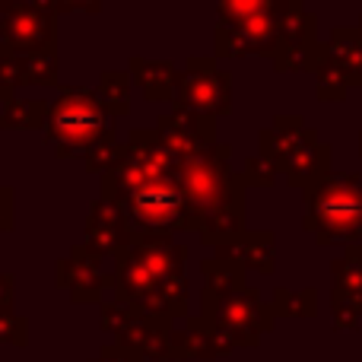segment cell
I'll return each instance as SVG.
<instances>
[{
	"label": "cell",
	"mask_w": 362,
	"mask_h": 362,
	"mask_svg": "<svg viewBox=\"0 0 362 362\" xmlns=\"http://www.w3.org/2000/svg\"><path fill=\"white\" fill-rule=\"evenodd\" d=\"M185 261L187 248L175 245L169 235L137 232L131 248L115 257V299L150 318H187Z\"/></svg>",
	"instance_id": "1"
},
{
	"label": "cell",
	"mask_w": 362,
	"mask_h": 362,
	"mask_svg": "<svg viewBox=\"0 0 362 362\" xmlns=\"http://www.w3.org/2000/svg\"><path fill=\"white\" fill-rule=\"evenodd\" d=\"M261 156L270 159L293 187H315L331 175V146L321 144L299 115H276L274 124L261 131Z\"/></svg>",
	"instance_id": "2"
},
{
	"label": "cell",
	"mask_w": 362,
	"mask_h": 362,
	"mask_svg": "<svg viewBox=\"0 0 362 362\" xmlns=\"http://www.w3.org/2000/svg\"><path fill=\"white\" fill-rule=\"evenodd\" d=\"M229 159H232L229 144H216L206 153L178 159L175 178L185 187L187 204L194 206L200 223L219 210L245 206V187L248 185H245L242 172H232Z\"/></svg>",
	"instance_id": "3"
},
{
	"label": "cell",
	"mask_w": 362,
	"mask_h": 362,
	"mask_svg": "<svg viewBox=\"0 0 362 362\" xmlns=\"http://www.w3.org/2000/svg\"><path fill=\"white\" fill-rule=\"evenodd\" d=\"M108 131H115V127L99 93L80 86L61 89V95L48 112V124H45V137L51 140V146L61 159L86 156Z\"/></svg>",
	"instance_id": "4"
},
{
	"label": "cell",
	"mask_w": 362,
	"mask_h": 362,
	"mask_svg": "<svg viewBox=\"0 0 362 362\" xmlns=\"http://www.w3.org/2000/svg\"><path fill=\"white\" fill-rule=\"evenodd\" d=\"M305 229L321 245L362 235V178L327 175L305 191Z\"/></svg>",
	"instance_id": "5"
},
{
	"label": "cell",
	"mask_w": 362,
	"mask_h": 362,
	"mask_svg": "<svg viewBox=\"0 0 362 362\" xmlns=\"http://www.w3.org/2000/svg\"><path fill=\"white\" fill-rule=\"evenodd\" d=\"M121 210L127 213L134 229L144 232V235H169V232L200 229V216L187 204V194L175 175L150 178L134 194H127Z\"/></svg>",
	"instance_id": "6"
},
{
	"label": "cell",
	"mask_w": 362,
	"mask_h": 362,
	"mask_svg": "<svg viewBox=\"0 0 362 362\" xmlns=\"http://www.w3.org/2000/svg\"><path fill=\"white\" fill-rule=\"evenodd\" d=\"M200 315L210 318L235 346H257L267 331H274L276 312L261 293L251 286L229 296H206L200 293Z\"/></svg>",
	"instance_id": "7"
},
{
	"label": "cell",
	"mask_w": 362,
	"mask_h": 362,
	"mask_svg": "<svg viewBox=\"0 0 362 362\" xmlns=\"http://www.w3.org/2000/svg\"><path fill=\"white\" fill-rule=\"evenodd\" d=\"M57 16L32 0H4L0 6V54L57 51Z\"/></svg>",
	"instance_id": "8"
},
{
	"label": "cell",
	"mask_w": 362,
	"mask_h": 362,
	"mask_svg": "<svg viewBox=\"0 0 362 362\" xmlns=\"http://www.w3.org/2000/svg\"><path fill=\"white\" fill-rule=\"evenodd\" d=\"M302 4H280L276 10L257 13L242 23H219L213 45L216 57H245V54H276L283 35V16Z\"/></svg>",
	"instance_id": "9"
},
{
	"label": "cell",
	"mask_w": 362,
	"mask_h": 362,
	"mask_svg": "<svg viewBox=\"0 0 362 362\" xmlns=\"http://www.w3.org/2000/svg\"><path fill=\"white\" fill-rule=\"evenodd\" d=\"M175 105L194 108L210 118H226L232 112V76L216 67V57H187Z\"/></svg>",
	"instance_id": "10"
},
{
	"label": "cell",
	"mask_w": 362,
	"mask_h": 362,
	"mask_svg": "<svg viewBox=\"0 0 362 362\" xmlns=\"http://www.w3.org/2000/svg\"><path fill=\"white\" fill-rule=\"evenodd\" d=\"M156 131L163 134L165 146L175 159L197 156V153H206L210 146H216V118L185 105H172V112L159 115Z\"/></svg>",
	"instance_id": "11"
},
{
	"label": "cell",
	"mask_w": 362,
	"mask_h": 362,
	"mask_svg": "<svg viewBox=\"0 0 362 362\" xmlns=\"http://www.w3.org/2000/svg\"><path fill=\"white\" fill-rule=\"evenodd\" d=\"M54 274L57 286L67 289L74 302H99L112 286V274H102V255H95L86 242L74 245L70 255L57 261Z\"/></svg>",
	"instance_id": "12"
},
{
	"label": "cell",
	"mask_w": 362,
	"mask_h": 362,
	"mask_svg": "<svg viewBox=\"0 0 362 362\" xmlns=\"http://www.w3.org/2000/svg\"><path fill=\"white\" fill-rule=\"evenodd\" d=\"M137 238V229L131 226L127 213L121 210L118 204L105 197H95L93 206H89V219H86V245L95 251V255H124L127 248Z\"/></svg>",
	"instance_id": "13"
},
{
	"label": "cell",
	"mask_w": 362,
	"mask_h": 362,
	"mask_svg": "<svg viewBox=\"0 0 362 362\" xmlns=\"http://www.w3.org/2000/svg\"><path fill=\"white\" fill-rule=\"evenodd\" d=\"M331 270H334V293H331L334 325L340 331H356L362 325V257L350 248L340 261H334Z\"/></svg>",
	"instance_id": "14"
},
{
	"label": "cell",
	"mask_w": 362,
	"mask_h": 362,
	"mask_svg": "<svg viewBox=\"0 0 362 362\" xmlns=\"http://www.w3.org/2000/svg\"><path fill=\"white\" fill-rule=\"evenodd\" d=\"M235 350L229 337L204 315H187L185 327L175 331V362L181 359H223Z\"/></svg>",
	"instance_id": "15"
},
{
	"label": "cell",
	"mask_w": 362,
	"mask_h": 362,
	"mask_svg": "<svg viewBox=\"0 0 362 362\" xmlns=\"http://www.w3.org/2000/svg\"><path fill=\"white\" fill-rule=\"evenodd\" d=\"M127 70H131V80L140 86V93L150 102H163L178 95V83H181V70H175V64L169 61H146V57L134 54L127 61Z\"/></svg>",
	"instance_id": "16"
},
{
	"label": "cell",
	"mask_w": 362,
	"mask_h": 362,
	"mask_svg": "<svg viewBox=\"0 0 362 362\" xmlns=\"http://www.w3.org/2000/svg\"><path fill=\"white\" fill-rule=\"evenodd\" d=\"M127 153H131L140 165H146L156 178L175 175V169H178V159L169 153V146H165L163 134H159L156 127H153V131L134 127V131L127 134Z\"/></svg>",
	"instance_id": "17"
},
{
	"label": "cell",
	"mask_w": 362,
	"mask_h": 362,
	"mask_svg": "<svg viewBox=\"0 0 362 362\" xmlns=\"http://www.w3.org/2000/svg\"><path fill=\"white\" fill-rule=\"evenodd\" d=\"M223 257H235L245 264V270H257V274H274L276 270V238L274 232H245L232 248H219Z\"/></svg>",
	"instance_id": "18"
},
{
	"label": "cell",
	"mask_w": 362,
	"mask_h": 362,
	"mask_svg": "<svg viewBox=\"0 0 362 362\" xmlns=\"http://www.w3.org/2000/svg\"><path fill=\"white\" fill-rule=\"evenodd\" d=\"M327 57L344 70L350 86H362V32L359 29H334L327 42Z\"/></svg>",
	"instance_id": "19"
},
{
	"label": "cell",
	"mask_w": 362,
	"mask_h": 362,
	"mask_svg": "<svg viewBox=\"0 0 362 362\" xmlns=\"http://www.w3.org/2000/svg\"><path fill=\"white\" fill-rule=\"evenodd\" d=\"M197 235L200 242L213 245V248H232L245 235V206H232V210H219L206 216L200 223Z\"/></svg>",
	"instance_id": "20"
},
{
	"label": "cell",
	"mask_w": 362,
	"mask_h": 362,
	"mask_svg": "<svg viewBox=\"0 0 362 362\" xmlns=\"http://www.w3.org/2000/svg\"><path fill=\"white\" fill-rule=\"evenodd\" d=\"M204 270V293L206 296H229V293H238L245 289V264H238L235 257H210V261L200 264Z\"/></svg>",
	"instance_id": "21"
},
{
	"label": "cell",
	"mask_w": 362,
	"mask_h": 362,
	"mask_svg": "<svg viewBox=\"0 0 362 362\" xmlns=\"http://www.w3.org/2000/svg\"><path fill=\"white\" fill-rule=\"evenodd\" d=\"M51 105L42 99H10L4 102V115H0V127L4 131H38L48 124Z\"/></svg>",
	"instance_id": "22"
},
{
	"label": "cell",
	"mask_w": 362,
	"mask_h": 362,
	"mask_svg": "<svg viewBox=\"0 0 362 362\" xmlns=\"http://www.w3.org/2000/svg\"><path fill=\"white\" fill-rule=\"evenodd\" d=\"M131 74H124V70H105V74L99 76V99L102 105H105L108 118H127L131 115Z\"/></svg>",
	"instance_id": "23"
},
{
	"label": "cell",
	"mask_w": 362,
	"mask_h": 362,
	"mask_svg": "<svg viewBox=\"0 0 362 362\" xmlns=\"http://www.w3.org/2000/svg\"><path fill=\"white\" fill-rule=\"evenodd\" d=\"M327 61V45L318 42H302V45H280L274 54L276 70L293 74V70H312L318 74V67Z\"/></svg>",
	"instance_id": "24"
},
{
	"label": "cell",
	"mask_w": 362,
	"mask_h": 362,
	"mask_svg": "<svg viewBox=\"0 0 362 362\" xmlns=\"http://www.w3.org/2000/svg\"><path fill=\"white\" fill-rule=\"evenodd\" d=\"M274 312L276 318H315L318 312V293L315 289H274Z\"/></svg>",
	"instance_id": "25"
},
{
	"label": "cell",
	"mask_w": 362,
	"mask_h": 362,
	"mask_svg": "<svg viewBox=\"0 0 362 362\" xmlns=\"http://www.w3.org/2000/svg\"><path fill=\"white\" fill-rule=\"evenodd\" d=\"M124 150H127V144H121L118 134L108 131L105 137L83 156V165H86V172H93V175L102 178V175H108V172L118 169V163L124 159Z\"/></svg>",
	"instance_id": "26"
},
{
	"label": "cell",
	"mask_w": 362,
	"mask_h": 362,
	"mask_svg": "<svg viewBox=\"0 0 362 362\" xmlns=\"http://www.w3.org/2000/svg\"><path fill=\"white\" fill-rule=\"evenodd\" d=\"M315 89H318V99L321 102H340V99H346L350 80H346L344 70H340L337 64L327 57V61L318 67V74H315Z\"/></svg>",
	"instance_id": "27"
},
{
	"label": "cell",
	"mask_w": 362,
	"mask_h": 362,
	"mask_svg": "<svg viewBox=\"0 0 362 362\" xmlns=\"http://www.w3.org/2000/svg\"><path fill=\"white\" fill-rule=\"evenodd\" d=\"M286 0H216L219 6V23H242L248 16H257V13L276 10Z\"/></svg>",
	"instance_id": "28"
},
{
	"label": "cell",
	"mask_w": 362,
	"mask_h": 362,
	"mask_svg": "<svg viewBox=\"0 0 362 362\" xmlns=\"http://www.w3.org/2000/svg\"><path fill=\"white\" fill-rule=\"evenodd\" d=\"M137 315H140V312H137L134 305H124V302L112 299V302H102V308H99V325H102V331H108V334H115V337H118V334L124 331V327L131 325Z\"/></svg>",
	"instance_id": "29"
},
{
	"label": "cell",
	"mask_w": 362,
	"mask_h": 362,
	"mask_svg": "<svg viewBox=\"0 0 362 362\" xmlns=\"http://www.w3.org/2000/svg\"><path fill=\"white\" fill-rule=\"evenodd\" d=\"M0 344H13V346L29 344V321L23 315H16L13 308L0 312Z\"/></svg>",
	"instance_id": "30"
},
{
	"label": "cell",
	"mask_w": 362,
	"mask_h": 362,
	"mask_svg": "<svg viewBox=\"0 0 362 362\" xmlns=\"http://www.w3.org/2000/svg\"><path fill=\"white\" fill-rule=\"evenodd\" d=\"M276 172H280V169H276V165L270 163V159H264L261 153H257V156L245 159L242 178H245V185H255V187H274Z\"/></svg>",
	"instance_id": "31"
},
{
	"label": "cell",
	"mask_w": 362,
	"mask_h": 362,
	"mask_svg": "<svg viewBox=\"0 0 362 362\" xmlns=\"http://www.w3.org/2000/svg\"><path fill=\"white\" fill-rule=\"evenodd\" d=\"M89 362H146V359L140 356V353L121 346V344H108V346H102L99 350V356L89 359Z\"/></svg>",
	"instance_id": "32"
},
{
	"label": "cell",
	"mask_w": 362,
	"mask_h": 362,
	"mask_svg": "<svg viewBox=\"0 0 362 362\" xmlns=\"http://www.w3.org/2000/svg\"><path fill=\"white\" fill-rule=\"evenodd\" d=\"M13 229V187L4 185L0 187V232Z\"/></svg>",
	"instance_id": "33"
},
{
	"label": "cell",
	"mask_w": 362,
	"mask_h": 362,
	"mask_svg": "<svg viewBox=\"0 0 362 362\" xmlns=\"http://www.w3.org/2000/svg\"><path fill=\"white\" fill-rule=\"evenodd\" d=\"M13 296H16V280H13L10 274H4V270H0V312L13 308Z\"/></svg>",
	"instance_id": "34"
},
{
	"label": "cell",
	"mask_w": 362,
	"mask_h": 362,
	"mask_svg": "<svg viewBox=\"0 0 362 362\" xmlns=\"http://www.w3.org/2000/svg\"><path fill=\"white\" fill-rule=\"evenodd\" d=\"M64 4V13L67 10H83V13H99L102 0H61Z\"/></svg>",
	"instance_id": "35"
},
{
	"label": "cell",
	"mask_w": 362,
	"mask_h": 362,
	"mask_svg": "<svg viewBox=\"0 0 362 362\" xmlns=\"http://www.w3.org/2000/svg\"><path fill=\"white\" fill-rule=\"evenodd\" d=\"M32 4H38L42 10L54 13V16H57V13H64V4H61V0H32Z\"/></svg>",
	"instance_id": "36"
},
{
	"label": "cell",
	"mask_w": 362,
	"mask_h": 362,
	"mask_svg": "<svg viewBox=\"0 0 362 362\" xmlns=\"http://www.w3.org/2000/svg\"><path fill=\"white\" fill-rule=\"evenodd\" d=\"M359 153H362V134H359Z\"/></svg>",
	"instance_id": "37"
},
{
	"label": "cell",
	"mask_w": 362,
	"mask_h": 362,
	"mask_svg": "<svg viewBox=\"0 0 362 362\" xmlns=\"http://www.w3.org/2000/svg\"><path fill=\"white\" fill-rule=\"evenodd\" d=\"M353 251H356V255H359V257H362V248H353Z\"/></svg>",
	"instance_id": "38"
},
{
	"label": "cell",
	"mask_w": 362,
	"mask_h": 362,
	"mask_svg": "<svg viewBox=\"0 0 362 362\" xmlns=\"http://www.w3.org/2000/svg\"><path fill=\"white\" fill-rule=\"evenodd\" d=\"M359 32H362V23H359Z\"/></svg>",
	"instance_id": "39"
},
{
	"label": "cell",
	"mask_w": 362,
	"mask_h": 362,
	"mask_svg": "<svg viewBox=\"0 0 362 362\" xmlns=\"http://www.w3.org/2000/svg\"><path fill=\"white\" fill-rule=\"evenodd\" d=\"M0 6H4V0H0Z\"/></svg>",
	"instance_id": "40"
}]
</instances>
